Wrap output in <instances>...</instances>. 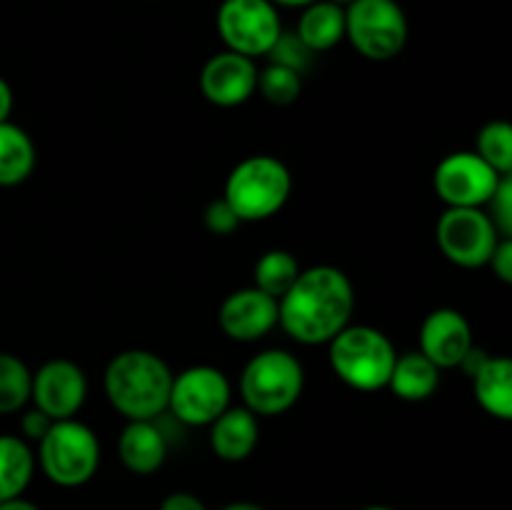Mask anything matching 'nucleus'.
Here are the masks:
<instances>
[{
    "label": "nucleus",
    "instance_id": "nucleus-24",
    "mask_svg": "<svg viewBox=\"0 0 512 510\" xmlns=\"http://www.w3.org/2000/svg\"><path fill=\"white\" fill-rule=\"evenodd\" d=\"M33 373L13 353H0V415L18 413L28 405Z\"/></svg>",
    "mask_w": 512,
    "mask_h": 510
},
{
    "label": "nucleus",
    "instance_id": "nucleus-3",
    "mask_svg": "<svg viewBox=\"0 0 512 510\" xmlns=\"http://www.w3.org/2000/svg\"><path fill=\"white\" fill-rule=\"evenodd\" d=\"M293 193V175L273 155H250L230 170L223 200L235 210L240 223H258L278 215Z\"/></svg>",
    "mask_w": 512,
    "mask_h": 510
},
{
    "label": "nucleus",
    "instance_id": "nucleus-29",
    "mask_svg": "<svg viewBox=\"0 0 512 510\" xmlns=\"http://www.w3.org/2000/svg\"><path fill=\"white\" fill-rule=\"evenodd\" d=\"M203 225L213 235H230L240 228V218L223 198H218L213 203H208V208H205Z\"/></svg>",
    "mask_w": 512,
    "mask_h": 510
},
{
    "label": "nucleus",
    "instance_id": "nucleus-20",
    "mask_svg": "<svg viewBox=\"0 0 512 510\" xmlns=\"http://www.w3.org/2000/svg\"><path fill=\"white\" fill-rule=\"evenodd\" d=\"M475 400L488 415L498 420L512 418V363L508 358H493L473 378Z\"/></svg>",
    "mask_w": 512,
    "mask_h": 510
},
{
    "label": "nucleus",
    "instance_id": "nucleus-2",
    "mask_svg": "<svg viewBox=\"0 0 512 510\" xmlns=\"http://www.w3.org/2000/svg\"><path fill=\"white\" fill-rule=\"evenodd\" d=\"M173 373L150 350H123L108 363L103 388L108 403L125 420H158L168 410Z\"/></svg>",
    "mask_w": 512,
    "mask_h": 510
},
{
    "label": "nucleus",
    "instance_id": "nucleus-19",
    "mask_svg": "<svg viewBox=\"0 0 512 510\" xmlns=\"http://www.w3.org/2000/svg\"><path fill=\"white\" fill-rule=\"evenodd\" d=\"M295 35L313 53H325L345 38V8L330 0H313L300 13Z\"/></svg>",
    "mask_w": 512,
    "mask_h": 510
},
{
    "label": "nucleus",
    "instance_id": "nucleus-23",
    "mask_svg": "<svg viewBox=\"0 0 512 510\" xmlns=\"http://www.w3.org/2000/svg\"><path fill=\"white\" fill-rule=\"evenodd\" d=\"M300 275V265L290 250L273 248L260 255L255 263V288L268 293L270 298L280 300Z\"/></svg>",
    "mask_w": 512,
    "mask_h": 510
},
{
    "label": "nucleus",
    "instance_id": "nucleus-13",
    "mask_svg": "<svg viewBox=\"0 0 512 510\" xmlns=\"http://www.w3.org/2000/svg\"><path fill=\"white\" fill-rule=\"evenodd\" d=\"M218 323L230 340L253 343V340L265 338L278 325V300L255 285L240 288L223 300L218 310Z\"/></svg>",
    "mask_w": 512,
    "mask_h": 510
},
{
    "label": "nucleus",
    "instance_id": "nucleus-32",
    "mask_svg": "<svg viewBox=\"0 0 512 510\" xmlns=\"http://www.w3.org/2000/svg\"><path fill=\"white\" fill-rule=\"evenodd\" d=\"M160 510H208V508H205V503L198 498V495L180 490V493H170L168 498L160 503Z\"/></svg>",
    "mask_w": 512,
    "mask_h": 510
},
{
    "label": "nucleus",
    "instance_id": "nucleus-30",
    "mask_svg": "<svg viewBox=\"0 0 512 510\" xmlns=\"http://www.w3.org/2000/svg\"><path fill=\"white\" fill-rule=\"evenodd\" d=\"M50 425H53V420H50L48 415H45L43 410H38V408L25 410L23 420H20V430H23V438L33 440V443H38V440L43 438L45 433H48Z\"/></svg>",
    "mask_w": 512,
    "mask_h": 510
},
{
    "label": "nucleus",
    "instance_id": "nucleus-17",
    "mask_svg": "<svg viewBox=\"0 0 512 510\" xmlns=\"http://www.w3.org/2000/svg\"><path fill=\"white\" fill-rule=\"evenodd\" d=\"M168 438L155 420H128L118 440V455L135 475H153L168 458Z\"/></svg>",
    "mask_w": 512,
    "mask_h": 510
},
{
    "label": "nucleus",
    "instance_id": "nucleus-15",
    "mask_svg": "<svg viewBox=\"0 0 512 510\" xmlns=\"http://www.w3.org/2000/svg\"><path fill=\"white\" fill-rule=\"evenodd\" d=\"M473 345V328L455 308L433 310L420 325V353L440 370L458 368Z\"/></svg>",
    "mask_w": 512,
    "mask_h": 510
},
{
    "label": "nucleus",
    "instance_id": "nucleus-38",
    "mask_svg": "<svg viewBox=\"0 0 512 510\" xmlns=\"http://www.w3.org/2000/svg\"><path fill=\"white\" fill-rule=\"evenodd\" d=\"M330 3L340 5V8H348V5H350V3H353V0H330Z\"/></svg>",
    "mask_w": 512,
    "mask_h": 510
},
{
    "label": "nucleus",
    "instance_id": "nucleus-5",
    "mask_svg": "<svg viewBox=\"0 0 512 510\" xmlns=\"http://www.w3.org/2000/svg\"><path fill=\"white\" fill-rule=\"evenodd\" d=\"M305 388V373L293 353L270 348L248 360L240 373L243 405L255 415H280L293 408Z\"/></svg>",
    "mask_w": 512,
    "mask_h": 510
},
{
    "label": "nucleus",
    "instance_id": "nucleus-22",
    "mask_svg": "<svg viewBox=\"0 0 512 510\" xmlns=\"http://www.w3.org/2000/svg\"><path fill=\"white\" fill-rule=\"evenodd\" d=\"M35 455L28 440L0 435V503L20 498L33 480Z\"/></svg>",
    "mask_w": 512,
    "mask_h": 510
},
{
    "label": "nucleus",
    "instance_id": "nucleus-27",
    "mask_svg": "<svg viewBox=\"0 0 512 510\" xmlns=\"http://www.w3.org/2000/svg\"><path fill=\"white\" fill-rule=\"evenodd\" d=\"M313 50L303 43L295 33H280L278 40L273 43V48L268 50L265 58L275 65H283V68L295 70L298 75H305L313 65Z\"/></svg>",
    "mask_w": 512,
    "mask_h": 510
},
{
    "label": "nucleus",
    "instance_id": "nucleus-16",
    "mask_svg": "<svg viewBox=\"0 0 512 510\" xmlns=\"http://www.w3.org/2000/svg\"><path fill=\"white\" fill-rule=\"evenodd\" d=\"M258 438V415L250 413L245 405H230L210 423V448L225 463L250 458Z\"/></svg>",
    "mask_w": 512,
    "mask_h": 510
},
{
    "label": "nucleus",
    "instance_id": "nucleus-12",
    "mask_svg": "<svg viewBox=\"0 0 512 510\" xmlns=\"http://www.w3.org/2000/svg\"><path fill=\"white\" fill-rule=\"evenodd\" d=\"M88 395V380L73 360L55 358L33 373L30 400L33 408L43 410L50 420L75 418Z\"/></svg>",
    "mask_w": 512,
    "mask_h": 510
},
{
    "label": "nucleus",
    "instance_id": "nucleus-18",
    "mask_svg": "<svg viewBox=\"0 0 512 510\" xmlns=\"http://www.w3.org/2000/svg\"><path fill=\"white\" fill-rule=\"evenodd\" d=\"M440 385V368L430 363L420 350H410L395 358L393 373H390L388 388L408 403L433 398Z\"/></svg>",
    "mask_w": 512,
    "mask_h": 510
},
{
    "label": "nucleus",
    "instance_id": "nucleus-10",
    "mask_svg": "<svg viewBox=\"0 0 512 510\" xmlns=\"http://www.w3.org/2000/svg\"><path fill=\"white\" fill-rule=\"evenodd\" d=\"M435 235L445 258L470 270L488 265L503 238L483 208H448L440 215Z\"/></svg>",
    "mask_w": 512,
    "mask_h": 510
},
{
    "label": "nucleus",
    "instance_id": "nucleus-14",
    "mask_svg": "<svg viewBox=\"0 0 512 510\" xmlns=\"http://www.w3.org/2000/svg\"><path fill=\"white\" fill-rule=\"evenodd\" d=\"M258 85V68L253 58L223 50L213 55L200 70V90L205 100L218 108H235L243 105Z\"/></svg>",
    "mask_w": 512,
    "mask_h": 510
},
{
    "label": "nucleus",
    "instance_id": "nucleus-39",
    "mask_svg": "<svg viewBox=\"0 0 512 510\" xmlns=\"http://www.w3.org/2000/svg\"><path fill=\"white\" fill-rule=\"evenodd\" d=\"M363 510H393V508H388V505H370V508H363Z\"/></svg>",
    "mask_w": 512,
    "mask_h": 510
},
{
    "label": "nucleus",
    "instance_id": "nucleus-28",
    "mask_svg": "<svg viewBox=\"0 0 512 510\" xmlns=\"http://www.w3.org/2000/svg\"><path fill=\"white\" fill-rule=\"evenodd\" d=\"M490 208V220H493L495 230H498L503 238L512 235V175H503V180L495 188L493 198L488 200Z\"/></svg>",
    "mask_w": 512,
    "mask_h": 510
},
{
    "label": "nucleus",
    "instance_id": "nucleus-31",
    "mask_svg": "<svg viewBox=\"0 0 512 510\" xmlns=\"http://www.w3.org/2000/svg\"><path fill=\"white\" fill-rule=\"evenodd\" d=\"M490 268L498 275L503 283H512V240L500 238V243L495 245L493 255H490Z\"/></svg>",
    "mask_w": 512,
    "mask_h": 510
},
{
    "label": "nucleus",
    "instance_id": "nucleus-4",
    "mask_svg": "<svg viewBox=\"0 0 512 510\" xmlns=\"http://www.w3.org/2000/svg\"><path fill=\"white\" fill-rule=\"evenodd\" d=\"M398 350L370 325H348L330 340V365L345 385L363 393L388 388Z\"/></svg>",
    "mask_w": 512,
    "mask_h": 510
},
{
    "label": "nucleus",
    "instance_id": "nucleus-35",
    "mask_svg": "<svg viewBox=\"0 0 512 510\" xmlns=\"http://www.w3.org/2000/svg\"><path fill=\"white\" fill-rule=\"evenodd\" d=\"M0 510H40V508L35 503H30V500L10 498V500H3V503H0Z\"/></svg>",
    "mask_w": 512,
    "mask_h": 510
},
{
    "label": "nucleus",
    "instance_id": "nucleus-34",
    "mask_svg": "<svg viewBox=\"0 0 512 510\" xmlns=\"http://www.w3.org/2000/svg\"><path fill=\"white\" fill-rule=\"evenodd\" d=\"M10 113H13V88L8 85V80L0 78V123H5Z\"/></svg>",
    "mask_w": 512,
    "mask_h": 510
},
{
    "label": "nucleus",
    "instance_id": "nucleus-21",
    "mask_svg": "<svg viewBox=\"0 0 512 510\" xmlns=\"http://www.w3.org/2000/svg\"><path fill=\"white\" fill-rule=\"evenodd\" d=\"M35 170V143L20 125L0 123V188L25 183Z\"/></svg>",
    "mask_w": 512,
    "mask_h": 510
},
{
    "label": "nucleus",
    "instance_id": "nucleus-37",
    "mask_svg": "<svg viewBox=\"0 0 512 510\" xmlns=\"http://www.w3.org/2000/svg\"><path fill=\"white\" fill-rule=\"evenodd\" d=\"M220 510H265V508H260V505L255 503H230V505H223Z\"/></svg>",
    "mask_w": 512,
    "mask_h": 510
},
{
    "label": "nucleus",
    "instance_id": "nucleus-33",
    "mask_svg": "<svg viewBox=\"0 0 512 510\" xmlns=\"http://www.w3.org/2000/svg\"><path fill=\"white\" fill-rule=\"evenodd\" d=\"M488 358H490V355L485 353L483 348H478V345H473V348H470L468 353H465V358L460 360V365H458V368L463 370V373L468 375L470 380H473L475 375H478V370L483 368L485 363H488Z\"/></svg>",
    "mask_w": 512,
    "mask_h": 510
},
{
    "label": "nucleus",
    "instance_id": "nucleus-36",
    "mask_svg": "<svg viewBox=\"0 0 512 510\" xmlns=\"http://www.w3.org/2000/svg\"><path fill=\"white\" fill-rule=\"evenodd\" d=\"M273 5H285V8H305V5H310L313 0H270Z\"/></svg>",
    "mask_w": 512,
    "mask_h": 510
},
{
    "label": "nucleus",
    "instance_id": "nucleus-25",
    "mask_svg": "<svg viewBox=\"0 0 512 510\" xmlns=\"http://www.w3.org/2000/svg\"><path fill=\"white\" fill-rule=\"evenodd\" d=\"M475 153L500 175L512 173V128L505 120L483 125L475 143Z\"/></svg>",
    "mask_w": 512,
    "mask_h": 510
},
{
    "label": "nucleus",
    "instance_id": "nucleus-1",
    "mask_svg": "<svg viewBox=\"0 0 512 510\" xmlns=\"http://www.w3.org/2000/svg\"><path fill=\"white\" fill-rule=\"evenodd\" d=\"M355 310V288L333 265L300 270L288 293L278 300V325L303 345L330 343L348 328Z\"/></svg>",
    "mask_w": 512,
    "mask_h": 510
},
{
    "label": "nucleus",
    "instance_id": "nucleus-26",
    "mask_svg": "<svg viewBox=\"0 0 512 510\" xmlns=\"http://www.w3.org/2000/svg\"><path fill=\"white\" fill-rule=\"evenodd\" d=\"M255 90L268 103L290 105L303 93V75H298L290 68H283V65L268 63L263 70H258V85H255Z\"/></svg>",
    "mask_w": 512,
    "mask_h": 510
},
{
    "label": "nucleus",
    "instance_id": "nucleus-11",
    "mask_svg": "<svg viewBox=\"0 0 512 510\" xmlns=\"http://www.w3.org/2000/svg\"><path fill=\"white\" fill-rule=\"evenodd\" d=\"M500 180L503 175L470 150L445 155L433 175L435 193L448 208H485Z\"/></svg>",
    "mask_w": 512,
    "mask_h": 510
},
{
    "label": "nucleus",
    "instance_id": "nucleus-8",
    "mask_svg": "<svg viewBox=\"0 0 512 510\" xmlns=\"http://www.w3.org/2000/svg\"><path fill=\"white\" fill-rule=\"evenodd\" d=\"M215 25L225 50L245 58L268 55L278 35L283 33L278 5L270 0H223L215 15Z\"/></svg>",
    "mask_w": 512,
    "mask_h": 510
},
{
    "label": "nucleus",
    "instance_id": "nucleus-9",
    "mask_svg": "<svg viewBox=\"0 0 512 510\" xmlns=\"http://www.w3.org/2000/svg\"><path fill=\"white\" fill-rule=\"evenodd\" d=\"M230 408V380L213 365H193L173 375L168 410L183 425L203 428Z\"/></svg>",
    "mask_w": 512,
    "mask_h": 510
},
{
    "label": "nucleus",
    "instance_id": "nucleus-6",
    "mask_svg": "<svg viewBox=\"0 0 512 510\" xmlns=\"http://www.w3.org/2000/svg\"><path fill=\"white\" fill-rule=\"evenodd\" d=\"M38 463L60 488H78L93 480L100 465L98 435L80 420H53L38 440Z\"/></svg>",
    "mask_w": 512,
    "mask_h": 510
},
{
    "label": "nucleus",
    "instance_id": "nucleus-7",
    "mask_svg": "<svg viewBox=\"0 0 512 510\" xmlns=\"http://www.w3.org/2000/svg\"><path fill=\"white\" fill-rule=\"evenodd\" d=\"M408 18L398 0H353L345 8V38L363 58L385 63L408 45Z\"/></svg>",
    "mask_w": 512,
    "mask_h": 510
}]
</instances>
